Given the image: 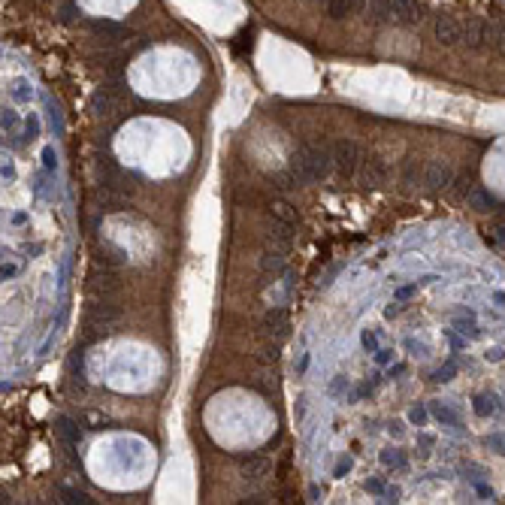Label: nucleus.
<instances>
[{"label":"nucleus","instance_id":"nucleus-34","mask_svg":"<svg viewBox=\"0 0 505 505\" xmlns=\"http://www.w3.org/2000/svg\"><path fill=\"white\" fill-rule=\"evenodd\" d=\"M321 4H330V0H321Z\"/></svg>","mask_w":505,"mask_h":505},{"label":"nucleus","instance_id":"nucleus-7","mask_svg":"<svg viewBox=\"0 0 505 505\" xmlns=\"http://www.w3.org/2000/svg\"><path fill=\"white\" fill-rule=\"evenodd\" d=\"M421 22H424V9L415 0H394V25L417 27Z\"/></svg>","mask_w":505,"mask_h":505},{"label":"nucleus","instance_id":"nucleus-23","mask_svg":"<svg viewBox=\"0 0 505 505\" xmlns=\"http://www.w3.org/2000/svg\"><path fill=\"white\" fill-rule=\"evenodd\" d=\"M381 460H385L387 466H396V469H406V457L403 454H381Z\"/></svg>","mask_w":505,"mask_h":505},{"label":"nucleus","instance_id":"nucleus-16","mask_svg":"<svg viewBox=\"0 0 505 505\" xmlns=\"http://www.w3.org/2000/svg\"><path fill=\"white\" fill-rule=\"evenodd\" d=\"M121 261H125V254H121L116 245H100L97 249V263L103 270H116V266H121Z\"/></svg>","mask_w":505,"mask_h":505},{"label":"nucleus","instance_id":"nucleus-22","mask_svg":"<svg viewBox=\"0 0 505 505\" xmlns=\"http://www.w3.org/2000/svg\"><path fill=\"white\" fill-rule=\"evenodd\" d=\"M472 206L481 209V212H487V209L493 206V197H487L484 191H475V194H472Z\"/></svg>","mask_w":505,"mask_h":505},{"label":"nucleus","instance_id":"nucleus-21","mask_svg":"<svg viewBox=\"0 0 505 505\" xmlns=\"http://www.w3.org/2000/svg\"><path fill=\"white\" fill-rule=\"evenodd\" d=\"M4 137H18V116L13 109H4Z\"/></svg>","mask_w":505,"mask_h":505},{"label":"nucleus","instance_id":"nucleus-9","mask_svg":"<svg viewBox=\"0 0 505 505\" xmlns=\"http://www.w3.org/2000/svg\"><path fill=\"white\" fill-rule=\"evenodd\" d=\"M364 18L369 25H394V0H366Z\"/></svg>","mask_w":505,"mask_h":505},{"label":"nucleus","instance_id":"nucleus-8","mask_svg":"<svg viewBox=\"0 0 505 505\" xmlns=\"http://www.w3.org/2000/svg\"><path fill=\"white\" fill-rule=\"evenodd\" d=\"M463 43L469 46V49H484V46H487V18H466Z\"/></svg>","mask_w":505,"mask_h":505},{"label":"nucleus","instance_id":"nucleus-10","mask_svg":"<svg viewBox=\"0 0 505 505\" xmlns=\"http://www.w3.org/2000/svg\"><path fill=\"white\" fill-rule=\"evenodd\" d=\"M288 263V249H279V245H270L263 254H261V270L266 275H279Z\"/></svg>","mask_w":505,"mask_h":505},{"label":"nucleus","instance_id":"nucleus-31","mask_svg":"<svg viewBox=\"0 0 505 505\" xmlns=\"http://www.w3.org/2000/svg\"><path fill=\"white\" fill-rule=\"evenodd\" d=\"M375 354H378V364H387L390 360V351H375Z\"/></svg>","mask_w":505,"mask_h":505},{"label":"nucleus","instance_id":"nucleus-33","mask_svg":"<svg viewBox=\"0 0 505 505\" xmlns=\"http://www.w3.org/2000/svg\"><path fill=\"white\" fill-rule=\"evenodd\" d=\"M303 415H306V399H300L297 403V417H303Z\"/></svg>","mask_w":505,"mask_h":505},{"label":"nucleus","instance_id":"nucleus-6","mask_svg":"<svg viewBox=\"0 0 505 505\" xmlns=\"http://www.w3.org/2000/svg\"><path fill=\"white\" fill-rule=\"evenodd\" d=\"M433 31H436V40H439L442 46H457V43H463V25L457 22L454 15L439 13V15H436V22H433Z\"/></svg>","mask_w":505,"mask_h":505},{"label":"nucleus","instance_id":"nucleus-28","mask_svg":"<svg viewBox=\"0 0 505 505\" xmlns=\"http://www.w3.org/2000/svg\"><path fill=\"white\" fill-rule=\"evenodd\" d=\"M366 487L373 490V493H385V490H387V487H385V481H381V478H373V481L366 484Z\"/></svg>","mask_w":505,"mask_h":505},{"label":"nucleus","instance_id":"nucleus-20","mask_svg":"<svg viewBox=\"0 0 505 505\" xmlns=\"http://www.w3.org/2000/svg\"><path fill=\"white\" fill-rule=\"evenodd\" d=\"M58 493H61V497H64V502H82V505H88V502H91V497H88V493H85V490H76V487H64V484H61V487H58Z\"/></svg>","mask_w":505,"mask_h":505},{"label":"nucleus","instance_id":"nucleus-27","mask_svg":"<svg viewBox=\"0 0 505 505\" xmlns=\"http://www.w3.org/2000/svg\"><path fill=\"white\" fill-rule=\"evenodd\" d=\"M451 375H454V364H448V366H445V369H439V373H436L433 378H436V381H448Z\"/></svg>","mask_w":505,"mask_h":505},{"label":"nucleus","instance_id":"nucleus-15","mask_svg":"<svg viewBox=\"0 0 505 505\" xmlns=\"http://www.w3.org/2000/svg\"><path fill=\"white\" fill-rule=\"evenodd\" d=\"M55 430H58V439L67 445V448H73V445H79V439H82V430L79 427H76L73 421H67V417H61L58 421V427H55Z\"/></svg>","mask_w":505,"mask_h":505},{"label":"nucleus","instance_id":"nucleus-30","mask_svg":"<svg viewBox=\"0 0 505 505\" xmlns=\"http://www.w3.org/2000/svg\"><path fill=\"white\" fill-rule=\"evenodd\" d=\"M351 469V460H342L339 466H336V475H342V472H348Z\"/></svg>","mask_w":505,"mask_h":505},{"label":"nucleus","instance_id":"nucleus-25","mask_svg":"<svg viewBox=\"0 0 505 505\" xmlns=\"http://www.w3.org/2000/svg\"><path fill=\"white\" fill-rule=\"evenodd\" d=\"M408 421H412V424H417V427H421V424L427 421V412H424V408H412V412H408Z\"/></svg>","mask_w":505,"mask_h":505},{"label":"nucleus","instance_id":"nucleus-13","mask_svg":"<svg viewBox=\"0 0 505 505\" xmlns=\"http://www.w3.org/2000/svg\"><path fill=\"white\" fill-rule=\"evenodd\" d=\"M364 6H366V0H330L327 13H330V18H348L354 13H364Z\"/></svg>","mask_w":505,"mask_h":505},{"label":"nucleus","instance_id":"nucleus-26","mask_svg":"<svg viewBox=\"0 0 505 505\" xmlns=\"http://www.w3.org/2000/svg\"><path fill=\"white\" fill-rule=\"evenodd\" d=\"M399 315H403V306H399V303H390L385 309V318H399Z\"/></svg>","mask_w":505,"mask_h":505},{"label":"nucleus","instance_id":"nucleus-12","mask_svg":"<svg viewBox=\"0 0 505 505\" xmlns=\"http://www.w3.org/2000/svg\"><path fill=\"white\" fill-rule=\"evenodd\" d=\"M487 49L505 58V18H490L487 22Z\"/></svg>","mask_w":505,"mask_h":505},{"label":"nucleus","instance_id":"nucleus-1","mask_svg":"<svg viewBox=\"0 0 505 505\" xmlns=\"http://www.w3.org/2000/svg\"><path fill=\"white\" fill-rule=\"evenodd\" d=\"M333 170V155H330V146H324V142H306V146H300L297 151L291 155L288 160V179L297 185H312V182H321V179H327Z\"/></svg>","mask_w":505,"mask_h":505},{"label":"nucleus","instance_id":"nucleus-14","mask_svg":"<svg viewBox=\"0 0 505 505\" xmlns=\"http://www.w3.org/2000/svg\"><path fill=\"white\" fill-rule=\"evenodd\" d=\"M424 170H427V164L421 167L415 158H408L406 167H403V176H399V182H403L406 188H415L417 182H424Z\"/></svg>","mask_w":505,"mask_h":505},{"label":"nucleus","instance_id":"nucleus-24","mask_svg":"<svg viewBox=\"0 0 505 505\" xmlns=\"http://www.w3.org/2000/svg\"><path fill=\"white\" fill-rule=\"evenodd\" d=\"M364 348L366 351H378V333H364Z\"/></svg>","mask_w":505,"mask_h":505},{"label":"nucleus","instance_id":"nucleus-19","mask_svg":"<svg viewBox=\"0 0 505 505\" xmlns=\"http://www.w3.org/2000/svg\"><path fill=\"white\" fill-rule=\"evenodd\" d=\"M472 408H475V415L487 417V415H497L499 406H497V396H493V394H478V396H475V406H472Z\"/></svg>","mask_w":505,"mask_h":505},{"label":"nucleus","instance_id":"nucleus-2","mask_svg":"<svg viewBox=\"0 0 505 505\" xmlns=\"http://www.w3.org/2000/svg\"><path fill=\"white\" fill-rule=\"evenodd\" d=\"M330 155H333V167L342 179H354L360 164H364V148L354 139H336L330 142Z\"/></svg>","mask_w":505,"mask_h":505},{"label":"nucleus","instance_id":"nucleus-5","mask_svg":"<svg viewBox=\"0 0 505 505\" xmlns=\"http://www.w3.org/2000/svg\"><path fill=\"white\" fill-rule=\"evenodd\" d=\"M451 182H454V167L448 164V160L436 158V160H430V164H427V170H424V185H427V188L442 191V188H448Z\"/></svg>","mask_w":505,"mask_h":505},{"label":"nucleus","instance_id":"nucleus-3","mask_svg":"<svg viewBox=\"0 0 505 505\" xmlns=\"http://www.w3.org/2000/svg\"><path fill=\"white\" fill-rule=\"evenodd\" d=\"M121 321V309L116 306V303H94V306L88 309V315H85V324H88V342L91 339H97L103 336V333H109L116 324Z\"/></svg>","mask_w":505,"mask_h":505},{"label":"nucleus","instance_id":"nucleus-29","mask_svg":"<svg viewBox=\"0 0 505 505\" xmlns=\"http://www.w3.org/2000/svg\"><path fill=\"white\" fill-rule=\"evenodd\" d=\"M330 390H333V394H342V390H348V381H345V378H336V381L330 385Z\"/></svg>","mask_w":505,"mask_h":505},{"label":"nucleus","instance_id":"nucleus-32","mask_svg":"<svg viewBox=\"0 0 505 505\" xmlns=\"http://www.w3.org/2000/svg\"><path fill=\"white\" fill-rule=\"evenodd\" d=\"M390 433H394V436H403V424H399V421L390 424Z\"/></svg>","mask_w":505,"mask_h":505},{"label":"nucleus","instance_id":"nucleus-11","mask_svg":"<svg viewBox=\"0 0 505 505\" xmlns=\"http://www.w3.org/2000/svg\"><path fill=\"white\" fill-rule=\"evenodd\" d=\"M261 330L266 333V336H284V333H288V315H284L282 309H270L263 315Z\"/></svg>","mask_w":505,"mask_h":505},{"label":"nucleus","instance_id":"nucleus-4","mask_svg":"<svg viewBox=\"0 0 505 505\" xmlns=\"http://www.w3.org/2000/svg\"><path fill=\"white\" fill-rule=\"evenodd\" d=\"M357 176L366 188H378V185L387 182V164L378 155H364V164H360Z\"/></svg>","mask_w":505,"mask_h":505},{"label":"nucleus","instance_id":"nucleus-17","mask_svg":"<svg viewBox=\"0 0 505 505\" xmlns=\"http://www.w3.org/2000/svg\"><path fill=\"white\" fill-rule=\"evenodd\" d=\"M240 466L245 469V475H251V478H257V475L266 472V460H263L261 454H242V457H240Z\"/></svg>","mask_w":505,"mask_h":505},{"label":"nucleus","instance_id":"nucleus-18","mask_svg":"<svg viewBox=\"0 0 505 505\" xmlns=\"http://www.w3.org/2000/svg\"><path fill=\"white\" fill-rule=\"evenodd\" d=\"M430 412H433L436 421H442L445 427H457V424H460V415H457L451 406H445V403H433Z\"/></svg>","mask_w":505,"mask_h":505}]
</instances>
